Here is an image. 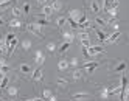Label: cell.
Wrapping results in <instances>:
<instances>
[{
  "label": "cell",
  "mask_w": 129,
  "mask_h": 101,
  "mask_svg": "<svg viewBox=\"0 0 129 101\" xmlns=\"http://www.w3.org/2000/svg\"><path fill=\"white\" fill-rule=\"evenodd\" d=\"M28 31L30 33H33L34 36H38V38H44V34H42V30H41V25H38V23H30L28 26Z\"/></svg>",
  "instance_id": "1"
},
{
  "label": "cell",
  "mask_w": 129,
  "mask_h": 101,
  "mask_svg": "<svg viewBox=\"0 0 129 101\" xmlns=\"http://www.w3.org/2000/svg\"><path fill=\"white\" fill-rule=\"evenodd\" d=\"M98 65H100V62L96 61V62H92V64H90V62H86V64H84V65H82V67L86 69V72L89 73V75H92V73H93V70H95V69H96Z\"/></svg>",
  "instance_id": "2"
},
{
  "label": "cell",
  "mask_w": 129,
  "mask_h": 101,
  "mask_svg": "<svg viewBox=\"0 0 129 101\" xmlns=\"http://www.w3.org/2000/svg\"><path fill=\"white\" fill-rule=\"evenodd\" d=\"M87 50H89V53H90V56H95V54H101V53H104V51H106L103 47H93V45H90Z\"/></svg>",
  "instance_id": "3"
},
{
  "label": "cell",
  "mask_w": 129,
  "mask_h": 101,
  "mask_svg": "<svg viewBox=\"0 0 129 101\" xmlns=\"http://www.w3.org/2000/svg\"><path fill=\"white\" fill-rule=\"evenodd\" d=\"M120 36H121V33H120V31H115V33H112V34H110L109 38L106 39V42H107V44H114V42H117V41H118Z\"/></svg>",
  "instance_id": "4"
},
{
  "label": "cell",
  "mask_w": 129,
  "mask_h": 101,
  "mask_svg": "<svg viewBox=\"0 0 129 101\" xmlns=\"http://www.w3.org/2000/svg\"><path fill=\"white\" fill-rule=\"evenodd\" d=\"M44 61H45L44 53H42L41 50H38V51H36V54H34V62H36V64H44Z\"/></svg>",
  "instance_id": "5"
},
{
  "label": "cell",
  "mask_w": 129,
  "mask_h": 101,
  "mask_svg": "<svg viewBox=\"0 0 129 101\" xmlns=\"http://www.w3.org/2000/svg\"><path fill=\"white\" fill-rule=\"evenodd\" d=\"M51 13H53V8H51V5H45V6H42V10H41V14H42L44 17H48Z\"/></svg>",
  "instance_id": "6"
},
{
  "label": "cell",
  "mask_w": 129,
  "mask_h": 101,
  "mask_svg": "<svg viewBox=\"0 0 129 101\" xmlns=\"http://www.w3.org/2000/svg\"><path fill=\"white\" fill-rule=\"evenodd\" d=\"M69 67H70V62H67L66 59H61V61L58 62V69H59L61 72H66Z\"/></svg>",
  "instance_id": "7"
},
{
  "label": "cell",
  "mask_w": 129,
  "mask_h": 101,
  "mask_svg": "<svg viewBox=\"0 0 129 101\" xmlns=\"http://www.w3.org/2000/svg\"><path fill=\"white\" fill-rule=\"evenodd\" d=\"M17 44H19V39H17V36H16V38H14L10 44H8V54H11V53H13V50L16 48V45H17Z\"/></svg>",
  "instance_id": "8"
},
{
  "label": "cell",
  "mask_w": 129,
  "mask_h": 101,
  "mask_svg": "<svg viewBox=\"0 0 129 101\" xmlns=\"http://www.w3.org/2000/svg\"><path fill=\"white\" fill-rule=\"evenodd\" d=\"M17 92H19V87H17V86H11V87H8V89H6L8 96H11V98L17 95Z\"/></svg>",
  "instance_id": "9"
},
{
  "label": "cell",
  "mask_w": 129,
  "mask_h": 101,
  "mask_svg": "<svg viewBox=\"0 0 129 101\" xmlns=\"http://www.w3.org/2000/svg\"><path fill=\"white\" fill-rule=\"evenodd\" d=\"M42 99H51V101H54V99H56V96L51 95V92L47 89V90H44V92H42Z\"/></svg>",
  "instance_id": "10"
},
{
  "label": "cell",
  "mask_w": 129,
  "mask_h": 101,
  "mask_svg": "<svg viewBox=\"0 0 129 101\" xmlns=\"http://www.w3.org/2000/svg\"><path fill=\"white\" fill-rule=\"evenodd\" d=\"M126 67H127V64H126L124 61H121V62H118L117 65L114 67V70H115V72H124V70H126Z\"/></svg>",
  "instance_id": "11"
},
{
  "label": "cell",
  "mask_w": 129,
  "mask_h": 101,
  "mask_svg": "<svg viewBox=\"0 0 129 101\" xmlns=\"http://www.w3.org/2000/svg\"><path fill=\"white\" fill-rule=\"evenodd\" d=\"M62 38L66 39L67 42H73V39H75V36H73V33H70V31H64V33H62Z\"/></svg>",
  "instance_id": "12"
},
{
  "label": "cell",
  "mask_w": 129,
  "mask_h": 101,
  "mask_svg": "<svg viewBox=\"0 0 129 101\" xmlns=\"http://www.w3.org/2000/svg\"><path fill=\"white\" fill-rule=\"evenodd\" d=\"M8 25H10V26H13V28H20V26H22V22H20V20L16 17V19L10 20V23H8Z\"/></svg>",
  "instance_id": "13"
},
{
  "label": "cell",
  "mask_w": 129,
  "mask_h": 101,
  "mask_svg": "<svg viewBox=\"0 0 129 101\" xmlns=\"http://www.w3.org/2000/svg\"><path fill=\"white\" fill-rule=\"evenodd\" d=\"M42 78V69H36L33 73V81H39Z\"/></svg>",
  "instance_id": "14"
},
{
  "label": "cell",
  "mask_w": 129,
  "mask_h": 101,
  "mask_svg": "<svg viewBox=\"0 0 129 101\" xmlns=\"http://www.w3.org/2000/svg\"><path fill=\"white\" fill-rule=\"evenodd\" d=\"M72 98H73V99H86V98H89V95L84 93V92H78V93H75Z\"/></svg>",
  "instance_id": "15"
},
{
  "label": "cell",
  "mask_w": 129,
  "mask_h": 101,
  "mask_svg": "<svg viewBox=\"0 0 129 101\" xmlns=\"http://www.w3.org/2000/svg\"><path fill=\"white\" fill-rule=\"evenodd\" d=\"M96 36H98V39H100V42H106V39H107V36H106V33H104V31H101V30H96Z\"/></svg>",
  "instance_id": "16"
},
{
  "label": "cell",
  "mask_w": 129,
  "mask_h": 101,
  "mask_svg": "<svg viewBox=\"0 0 129 101\" xmlns=\"http://www.w3.org/2000/svg\"><path fill=\"white\" fill-rule=\"evenodd\" d=\"M90 8H92L93 13H100V5H98L96 0H92V2H90Z\"/></svg>",
  "instance_id": "17"
},
{
  "label": "cell",
  "mask_w": 129,
  "mask_h": 101,
  "mask_svg": "<svg viewBox=\"0 0 129 101\" xmlns=\"http://www.w3.org/2000/svg\"><path fill=\"white\" fill-rule=\"evenodd\" d=\"M70 17H72V19H75V20L78 22V20H79V17H81V16H79V11H78V10H70Z\"/></svg>",
  "instance_id": "18"
},
{
  "label": "cell",
  "mask_w": 129,
  "mask_h": 101,
  "mask_svg": "<svg viewBox=\"0 0 129 101\" xmlns=\"http://www.w3.org/2000/svg\"><path fill=\"white\" fill-rule=\"evenodd\" d=\"M70 44H72V42H67V41L64 42V44L61 45V48H59V53H66V51L69 50V47H70Z\"/></svg>",
  "instance_id": "19"
},
{
  "label": "cell",
  "mask_w": 129,
  "mask_h": 101,
  "mask_svg": "<svg viewBox=\"0 0 129 101\" xmlns=\"http://www.w3.org/2000/svg\"><path fill=\"white\" fill-rule=\"evenodd\" d=\"M19 70H20L22 73H30V65H28V64H20V65H19Z\"/></svg>",
  "instance_id": "20"
},
{
  "label": "cell",
  "mask_w": 129,
  "mask_h": 101,
  "mask_svg": "<svg viewBox=\"0 0 129 101\" xmlns=\"http://www.w3.org/2000/svg\"><path fill=\"white\" fill-rule=\"evenodd\" d=\"M100 95H101V98H103V99H107V98L110 96V93H109V89H107V87H104L103 90H101V93H100Z\"/></svg>",
  "instance_id": "21"
},
{
  "label": "cell",
  "mask_w": 129,
  "mask_h": 101,
  "mask_svg": "<svg viewBox=\"0 0 129 101\" xmlns=\"http://www.w3.org/2000/svg\"><path fill=\"white\" fill-rule=\"evenodd\" d=\"M76 38H78L79 41H82V39H89V33H86V31H82V30H81V31L78 33Z\"/></svg>",
  "instance_id": "22"
},
{
  "label": "cell",
  "mask_w": 129,
  "mask_h": 101,
  "mask_svg": "<svg viewBox=\"0 0 129 101\" xmlns=\"http://www.w3.org/2000/svg\"><path fill=\"white\" fill-rule=\"evenodd\" d=\"M22 48H23L25 51H28V50L31 48V42H30L28 39H26V41H23V42H22Z\"/></svg>",
  "instance_id": "23"
},
{
  "label": "cell",
  "mask_w": 129,
  "mask_h": 101,
  "mask_svg": "<svg viewBox=\"0 0 129 101\" xmlns=\"http://www.w3.org/2000/svg\"><path fill=\"white\" fill-rule=\"evenodd\" d=\"M11 13H13V16H14V17H19V16L22 14V10H20L19 6H16V8H13V10H11Z\"/></svg>",
  "instance_id": "24"
},
{
  "label": "cell",
  "mask_w": 129,
  "mask_h": 101,
  "mask_svg": "<svg viewBox=\"0 0 129 101\" xmlns=\"http://www.w3.org/2000/svg\"><path fill=\"white\" fill-rule=\"evenodd\" d=\"M67 22V17H64V16H61V17H58V20H56V25L58 26H62L64 23Z\"/></svg>",
  "instance_id": "25"
},
{
  "label": "cell",
  "mask_w": 129,
  "mask_h": 101,
  "mask_svg": "<svg viewBox=\"0 0 129 101\" xmlns=\"http://www.w3.org/2000/svg\"><path fill=\"white\" fill-rule=\"evenodd\" d=\"M107 23H109L110 26H112V28H114L115 31H118V20H115V19H112V20H109Z\"/></svg>",
  "instance_id": "26"
},
{
  "label": "cell",
  "mask_w": 129,
  "mask_h": 101,
  "mask_svg": "<svg viewBox=\"0 0 129 101\" xmlns=\"http://www.w3.org/2000/svg\"><path fill=\"white\" fill-rule=\"evenodd\" d=\"M47 50H48L50 53H53L54 50H56V44H54V42H48V44H47Z\"/></svg>",
  "instance_id": "27"
},
{
  "label": "cell",
  "mask_w": 129,
  "mask_h": 101,
  "mask_svg": "<svg viewBox=\"0 0 129 101\" xmlns=\"http://www.w3.org/2000/svg\"><path fill=\"white\" fill-rule=\"evenodd\" d=\"M38 25H41V26H42V25H48V20L45 19L44 16H42V17H38Z\"/></svg>",
  "instance_id": "28"
},
{
  "label": "cell",
  "mask_w": 129,
  "mask_h": 101,
  "mask_svg": "<svg viewBox=\"0 0 129 101\" xmlns=\"http://www.w3.org/2000/svg\"><path fill=\"white\" fill-rule=\"evenodd\" d=\"M51 8H53V11H59L61 10V3L58 2V0H54V2L51 3Z\"/></svg>",
  "instance_id": "29"
},
{
  "label": "cell",
  "mask_w": 129,
  "mask_h": 101,
  "mask_svg": "<svg viewBox=\"0 0 129 101\" xmlns=\"http://www.w3.org/2000/svg\"><path fill=\"white\" fill-rule=\"evenodd\" d=\"M103 5L106 8V11H109L110 8H112V0H103Z\"/></svg>",
  "instance_id": "30"
},
{
  "label": "cell",
  "mask_w": 129,
  "mask_h": 101,
  "mask_svg": "<svg viewBox=\"0 0 129 101\" xmlns=\"http://www.w3.org/2000/svg\"><path fill=\"white\" fill-rule=\"evenodd\" d=\"M81 76H82V73H81V70H75V72H73V79H75V81L81 79Z\"/></svg>",
  "instance_id": "31"
},
{
  "label": "cell",
  "mask_w": 129,
  "mask_h": 101,
  "mask_svg": "<svg viewBox=\"0 0 129 101\" xmlns=\"http://www.w3.org/2000/svg\"><path fill=\"white\" fill-rule=\"evenodd\" d=\"M56 84H58V86H67V79H64V78L59 76V78L56 79Z\"/></svg>",
  "instance_id": "32"
},
{
  "label": "cell",
  "mask_w": 129,
  "mask_h": 101,
  "mask_svg": "<svg viewBox=\"0 0 129 101\" xmlns=\"http://www.w3.org/2000/svg\"><path fill=\"white\" fill-rule=\"evenodd\" d=\"M79 42H81V45H82L84 48H89V47H90V39H82V41H79Z\"/></svg>",
  "instance_id": "33"
},
{
  "label": "cell",
  "mask_w": 129,
  "mask_h": 101,
  "mask_svg": "<svg viewBox=\"0 0 129 101\" xmlns=\"http://www.w3.org/2000/svg\"><path fill=\"white\" fill-rule=\"evenodd\" d=\"M8 81H10V78H8V76H5V75H3V78H2V82H0V86H2V87L5 89V87L8 86Z\"/></svg>",
  "instance_id": "34"
},
{
  "label": "cell",
  "mask_w": 129,
  "mask_h": 101,
  "mask_svg": "<svg viewBox=\"0 0 129 101\" xmlns=\"http://www.w3.org/2000/svg\"><path fill=\"white\" fill-rule=\"evenodd\" d=\"M95 23H96V25H101V26L107 25V22H106V20H103L101 17H96V19H95Z\"/></svg>",
  "instance_id": "35"
},
{
  "label": "cell",
  "mask_w": 129,
  "mask_h": 101,
  "mask_svg": "<svg viewBox=\"0 0 129 101\" xmlns=\"http://www.w3.org/2000/svg\"><path fill=\"white\" fill-rule=\"evenodd\" d=\"M110 16H112V17H117V14H118V8H110V10L107 11Z\"/></svg>",
  "instance_id": "36"
},
{
  "label": "cell",
  "mask_w": 129,
  "mask_h": 101,
  "mask_svg": "<svg viewBox=\"0 0 129 101\" xmlns=\"http://www.w3.org/2000/svg\"><path fill=\"white\" fill-rule=\"evenodd\" d=\"M0 70H2V75H6V73L10 72V67L5 65V62H3V64H2V69H0Z\"/></svg>",
  "instance_id": "37"
},
{
  "label": "cell",
  "mask_w": 129,
  "mask_h": 101,
  "mask_svg": "<svg viewBox=\"0 0 129 101\" xmlns=\"http://www.w3.org/2000/svg\"><path fill=\"white\" fill-rule=\"evenodd\" d=\"M70 65H72V67H78V65H79V61H78V58H73V59L70 61Z\"/></svg>",
  "instance_id": "38"
},
{
  "label": "cell",
  "mask_w": 129,
  "mask_h": 101,
  "mask_svg": "<svg viewBox=\"0 0 129 101\" xmlns=\"http://www.w3.org/2000/svg\"><path fill=\"white\" fill-rule=\"evenodd\" d=\"M22 10H23V13H30V10H31V6H30V3H23V6H22Z\"/></svg>",
  "instance_id": "39"
},
{
  "label": "cell",
  "mask_w": 129,
  "mask_h": 101,
  "mask_svg": "<svg viewBox=\"0 0 129 101\" xmlns=\"http://www.w3.org/2000/svg\"><path fill=\"white\" fill-rule=\"evenodd\" d=\"M14 38H16V36H14L13 33H10V34H6V39H5V41H6V44H10V42H11V41H13Z\"/></svg>",
  "instance_id": "40"
},
{
  "label": "cell",
  "mask_w": 129,
  "mask_h": 101,
  "mask_svg": "<svg viewBox=\"0 0 129 101\" xmlns=\"http://www.w3.org/2000/svg\"><path fill=\"white\" fill-rule=\"evenodd\" d=\"M124 99H129V86H127V90H126V98Z\"/></svg>",
  "instance_id": "41"
},
{
  "label": "cell",
  "mask_w": 129,
  "mask_h": 101,
  "mask_svg": "<svg viewBox=\"0 0 129 101\" xmlns=\"http://www.w3.org/2000/svg\"><path fill=\"white\" fill-rule=\"evenodd\" d=\"M38 2H39V3H44V2H47V0H38Z\"/></svg>",
  "instance_id": "42"
}]
</instances>
